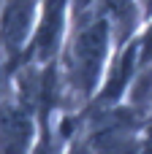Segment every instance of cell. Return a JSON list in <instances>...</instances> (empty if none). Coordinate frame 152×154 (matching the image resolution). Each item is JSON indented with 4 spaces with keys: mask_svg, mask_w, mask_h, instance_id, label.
<instances>
[{
    "mask_svg": "<svg viewBox=\"0 0 152 154\" xmlns=\"http://www.w3.org/2000/svg\"><path fill=\"white\" fill-rule=\"evenodd\" d=\"M103 38H106V27L92 24L90 30L82 32V38L76 43V60H79V70L84 76V87H92L95 68H98V60L103 54Z\"/></svg>",
    "mask_w": 152,
    "mask_h": 154,
    "instance_id": "1",
    "label": "cell"
},
{
    "mask_svg": "<svg viewBox=\"0 0 152 154\" xmlns=\"http://www.w3.org/2000/svg\"><path fill=\"white\" fill-rule=\"evenodd\" d=\"M30 138V125L24 116H11L0 125V154H22Z\"/></svg>",
    "mask_w": 152,
    "mask_h": 154,
    "instance_id": "2",
    "label": "cell"
},
{
    "mask_svg": "<svg viewBox=\"0 0 152 154\" xmlns=\"http://www.w3.org/2000/svg\"><path fill=\"white\" fill-rule=\"evenodd\" d=\"M60 8H63V0H49L44 24H41L38 38H35V51H38V54H49V51L54 49V43H57V32H60Z\"/></svg>",
    "mask_w": 152,
    "mask_h": 154,
    "instance_id": "3",
    "label": "cell"
},
{
    "mask_svg": "<svg viewBox=\"0 0 152 154\" xmlns=\"http://www.w3.org/2000/svg\"><path fill=\"white\" fill-rule=\"evenodd\" d=\"M30 22V0H11L8 11H5V22H3V30H5V38L8 41H19L24 27Z\"/></svg>",
    "mask_w": 152,
    "mask_h": 154,
    "instance_id": "4",
    "label": "cell"
},
{
    "mask_svg": "<svg viewBox=\"0 0 152 154\" xmlns=\"http://www.w3.org/2000/svg\"><path fill=\"white\" fill-rule=\"evenodd\" d=\"M131 70H133V49L125 51V57L117 62V68H114V73H112V81H109V87H106V97H117V95H120V89L125 87Z\"/></svg>",
    "mask_w": 152,
    "mask_h": 154,
    "instance_id": "5",
    "label": "cell"
},
{
    "mask_svg": "<svg viewBox=\"0 0 152 154\" xmlns=\"http://www.w3.org/2000/svg\"><path fill=\"white\" fill-rule=\"evenodd\" d=\"M150 57H152V30L147 35V41H144V60H150Z\"/></svg>",
    "mask_w": 152,
    "mask_h": 154,
    "instance_id": "6",
    "label": "cell"
},
{
    "mask_svg": "<svg viewBox=\"0 0 152 154\" xmlns=\"http://www.w3.org/2000/svg\"><path fill=\"white\" fill-rule=\"evenodd\" d=\"M38 154H46V152H38Z\"/></svg>",
    "mask_w": 152,
    "mask_h": 154,
    "instance_id": "7",
    "label": "cell"
},
{
    "mask_svg": "<svg viewBox=\"0 0 152 154\" xmlns=\"http://www.w3.org/2000/svg\"><path fill=\"white\" fill-rule=\"evenodd\" d=\"M76 154H79V152H76Z\"/></svg>",
    "mask_w": 152,
    "mask_h": 154,
    "instance_id": "8",
    "label": "cell"
}]
</instances>
